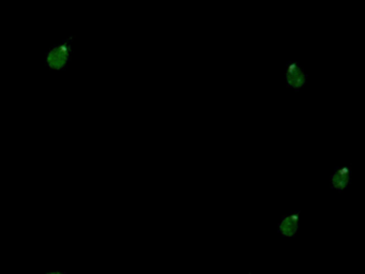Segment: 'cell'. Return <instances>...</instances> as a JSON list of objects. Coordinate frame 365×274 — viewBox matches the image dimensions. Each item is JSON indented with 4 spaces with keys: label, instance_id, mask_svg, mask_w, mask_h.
Segmentation results:
<instances>
[{
    "label": "cell",
    "instance_id": "6da1fadb",
    "mask_svg": "<svg viewBox=\"0 0 365 274\" xmlns=\"http://www.w3.org/2000/svg\"><path fill=\"white\" fill-rule=\"evenodd\" d=\"M73 36H68L58 44L53 45L44 56L46 66L54 72L67 70L73 54Z\"/></svg>",
    "mask_w": 365,
    "mask_h": 274
},
{
    "label": "cell",
    "instance_id": "7a4b0ae2",
    "mask_svg": "<svg viewBox=\"0 0 365 274\" xmlns=\"http://www.w3.org/2000/svg\"><path fill=\"white\" fill-rule=\"evenodd\" d=\"M284 81L286 88L292 91L299 92L307 86L309 74L298 60H289L286 62Z\"/></svg>",
    "mask_w": 365,
    "mask_h": 274
},
{
    "label": "cell",
    "instance_id": "3957f363",
    "mask_svg": "<svg viewBox=\"0 0 365 274\" xmlns=\"http://www.w3.org/2000/svg\"><path fill=\"white\" fill-rule=\"evenodd\" d=\"M301 226L300 210H292L282 216L277 225V233L283 239H294L298 235Z\"/></svg>",
    "mask_w": 365,
    "mask_h": 274
},
{
    "label": "cell",
    "instance_id": "277c9868",
    "mask_svg": "<svg viewBox=\"0 0 365 274\" xmlns=\"http://www.w3.org/2000/svg\"><path fill=\"white\" fill-rule=\"evenodd\" d=\"M331 188L337 193H344L352 182V169L348 164L337 165L329 178Z\"/></svg>",
    "mask_w": 365,
    "mask_h": 274
},
{
    "label": "cell",
    "instance_id": "5b68a950",
    "mask_svg": "<svg viewBox=\"0 0 365 274\" xmlns=\"http://www.w3.org/2000/svg\"><path fill=\"white\" fill-rule=\"evenodd\" d=\"M43 274H70L67 271H59V270H55V271H46Z\"/></svg>",
    "mask_w": 365,
    "mask_h": 274
}]
</instances>
